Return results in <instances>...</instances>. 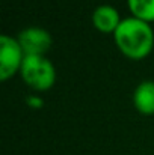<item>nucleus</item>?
I'll return each instance as SVG.
<instances>
[{
    "instance_id": "nucleus-1",
    "label": "nucleus",
    "mask_w": 154,
    "mask_h": 155,
    "mask_svg": "<svg viewBox=\"0 0 154 155\" xmlns=\"http://www.w3.org/2000/svg\"><path fill=\"white\" fill-rule=\"evenodd\" d=\"M118 50L132 60L145 59L154 48V30L150 23L135 17L124 18L113 33Z\"/></svg>"
},
{
    "instance_id": "nucleus-2",
    "label": "nucleus",
    "mask_w": 154,
    "mask_h": 155,
    "mask_svg": "<svg viewBox=\"0 0 154 155\" xmlns=\"http://www.w3.org/2000/svg\"><path fill=\"white\" fill-rule=\"evenodd\" d=\"M20 75L23 81L36 92H46L56 83V69L46 56H26Z\"/></svg>"
},
{
    "instance_id": "nucleus-3",
    "label": "nucleus",
    "mask_w": 154,
    "mask_h": 155,
    "mask_svg": "<svg viewBox=\"0 0 154 155\" xmlns=\"http://www.w3.org/2000/svg\"><path fill=\"white\" fill-rule=\"evenodd\" d=\"M24 53L21 50L17 38L2 35L0 36V80L6 81L17 72L20 74Z\"/></svg>"
},
{
    "instance_id": "nucleus-4",
    "label": "nucleus",
    "mask_w": 154,
    "mask_h": 155,
    "mask_svg": "<svg viewBox=\"0 0 154 155\" xmlns=\"http://www.w3.org/2000/svg\"><path fill=\"white\" fill-rule=\"evenodd\" d=\"M17 41L24 53V56H46L50 50L53 39L49 30L43 27H27L20 32Z\"/></svg>"
},
{
    "instance_id": "nucleus-5",
    "label": "nucleus",
    "mask_w": 154,
    "mask_h": 155,
    "mask_svg": "<svg viewBox=\"0 0 154 155\" xmlns=\"http://www.w3.org/2000/svg\"><path fill=\"white\" fill-rule=\"evenodd\" d=\"M121 21L122 20L119 17V12L110 5H101L92 12V24L101 33L113 35Z\"/></svg>"
},
{
    "instance_id": "nucleus-6",
    "label": "nucleus",
    "mask_w": 154,
    "mask_h": 155,
    "mask_svg": "<svg viewBox=\"0 0 154 155\" xmlns=\"http://www.w3.org/2000/svg\"><path fill=\"white\" fill-rule=\"evenodd\" d=\"M133 104L141 114H154V81L147 80L136 86L133 92Z\"/></svg>"
},
{
    "instance_id": "nucleus-7",
    "label": "nucleus",
    "mask_w": 154,
    "mask_h": 155,
    "mask_svg": "<svg viewBox=\"0 0 154 155\" xmlns=\"http://www.w3.org/2000/svg\"><path fill=\"white\" fill-rule=\"evenodd\" d=\"M132 17L147 23L154 21V0H127Z\"/></svg>"
},
{
    "instance_id": "nucleus-8",
    "label": "nucleus",
    "mask_w": 154,
    "mask_h": 155,
    "mask_svg": "<svg viewBox=\"0 0 154 155\" xmlns=\"http://www.w3.org/2000/svg\"><path fill=\"white\" fill-rule=\"evenodd\" d=\"M27 104H29L30 107H36V108H41V107L44 105L43 100L38 98V97H29V98H27Z\"/></svg>"
}]
</instances>
